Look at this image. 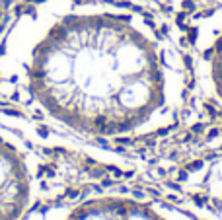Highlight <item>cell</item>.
Wrapping results in <instances>:
<instances>
[{
    "label": "cell",
    "mask_w": 222,
    "mask_h": 220,
    "mask_svg": "<svg viewBox=\"0 0 222 220\" xmlns=\"http://www.w3.org/2000/svg\"><path fill=\"white\" fill-rule=\"evenodd\" d=\"M187 88L172 37L109 0H35L0 39V92L82 136L160 133L179 119Z\"/></svg>",
    "instance_id": "6da1fadb"
},
{
    "label": "cell",
    "mask_w": 222,
    "mask_h": 220,
    "mask_svg": "<svg viewBox=\"0 0 222 220\" xmlns=\"http://www.w3.org/2000/svg\"><path fill=\"white\" fill-rule=\"evenodd\" d=\"M41 164L16 131L0 125V220H24L39 191Z\"/></svg>",
    "instance_id": "7a4b0ae2"
},
{
    "label": "cell",
    "mask_w": 222,
    "mask_h": 220,
    "mask_svg": "<svg viewBox=\"0 0 222 220\" xmlns=\"http://www.w3.org/2000/svg\"><path fill=\"white\" fill-rule=\"evenodd\" d=\"M35 220H189L156 203L129 195H94L82 201L47 209Z\"/></svg>",
    "instance_id": "3957f363"
},
{
    "label": "cell",
    "mask_w": 222,
    "mask_h": 220,
    "mask_svg": "<svg viewBox=\"0 0 222 220\" xmlns=\"http://www.w3.org/2000/svg\"><path fill=\"white\" fill-rule=\"evenodd\" d=\"M193 51V72L199 90L222 111V8L197 24Z\"/></svg>",
    "instance_id": "277c9868"
},
{
    "label": "cell",
    "mask_w": 222,
    "mask_h": 220,
    "mask_svg": "<svg viewBox=\"0 0 222 220\" xmlns=\"http://www.w3.org/2000/svg\"><path fill=\"white\" fill-rule=\"evenodd\" d=\"M205 187H206V197L212 204L214 214L218 216V220H222V160L210 167Z\"/></svg>",
    "instance_id": "5b68a950"
},
{
    "label": "cell",
    "mask_w": 222,
    "mask_h": 220,
    "mask_svg": "<svg viewBox=\"0 0 222 220\" xmlns=\"http://www.w3.org/2000/svg\"><path fill=\"white\" fill-rule=\"evenodd\" d=\"M16 2L18 0H0V39H2L4 31L8 29L10 25V18H12V12L16 8Z\"/></svg>",
    "instance_id": "8992f818"
}]
</instances>
